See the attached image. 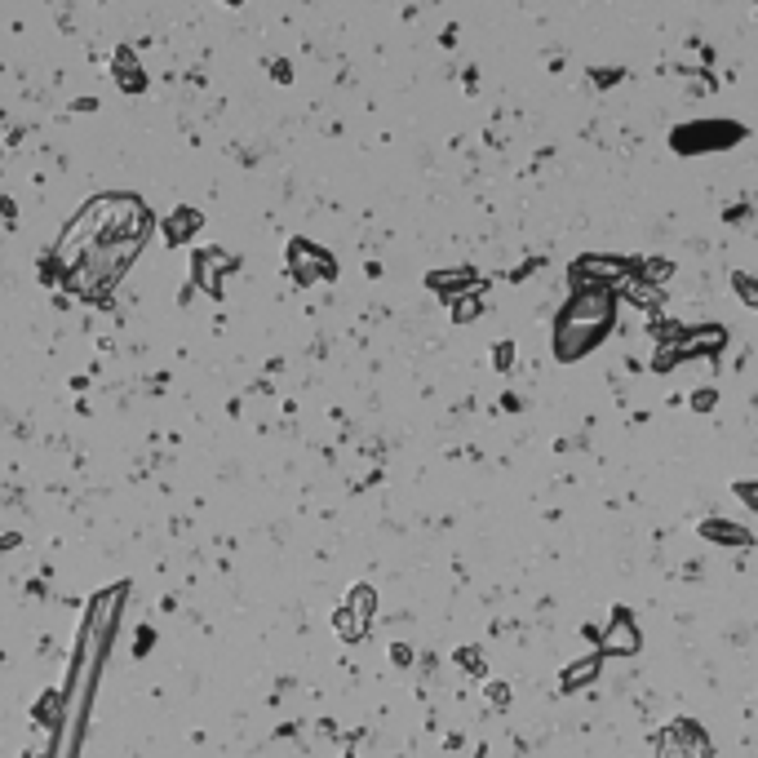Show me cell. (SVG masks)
Returning a JSON list of instances; mask_svg holds the SVG:
<instances>
[{
  "mask_svg": "<svg viewBox=\"0 0 758 758\" xmlns=\"http://www.w3.org/2000/svg\"><path fill=\"white\" fill-rule=\"evenodd\" d=\"M125 603V586L98 594L94 608H89V621L80 630V648L71 657V679H67V701H63V719H58V736H54V758H76L80 732H85V714L89 701H94V683L102 670V657H107V639L116 630V612Z\"/></svg>",
  "mask_w": 758,
  "mask_h": 758,
  "instance_id": "7a4b0ae2",
  "label": "cell"
},
{
  "mask_svg": "<svg viewBox=\"0 0 758 758\" xmlns=\"http://www.w3.org/2000/svg\"><path fill=\"white\" fill-rule=\"evenodd\" d=\"M493 368L497 373H510V368H515V342H497L493 346Z\"/></svg>",
  "mask_w": 758,
  "mask_h": 758,
  "instance_id": "7402d4cb",
  "label": "cell"
},
{
  "mask_svg": "<svg viewBox=\"0 0 758 758\" xmlns=\"http://www.w3.org/2000/svg\"><path fill=\"white\" fill-rule=\"evenodd\" d=\"M732 493H736V497H741V501H745V506H750V510H754V515H758V479H741V484H736V488H732Z\"/></svg>",
  "mask_w": 758,
  "mask_h": 758,
  "instance_id": "cb8c5ba5",
  "label": "cell"
},
{
  "mask_svg": "<svg viewBox=\"0 0 758 758\" xmlns=\"http://www.w3.org/2000/svg\"><path fill=\"white\" fill-rule=\"evenodd\" d=\"M196 231H200V213L196 209H178V213H169L165 218V240L169 244H187Z\"/></svg>",
  "mask_w": 758,
  "mask_h": 758,
  "instance_id": "2e32d148",
  "label": "cell"
},
{
  "mask_svg": "<svg viewBox=\"0 0 758 758\" xmlns=\"http://www.w3.org/2000/svg\"><path fill=\"white\" fill-rule=\"evenodd\" d=\"M373 608H377V594L368 590V586H355L351 590V608L342 612V634H346V639H364Z\"/></svg>",
  "mask_w": 758,
  "mask_h": 758,
  "instance_id": "4fadbf2b",
  "label": "cell"
},
{
  "mask_svg": "<svg viewBox=\"0 0 758 758\" xmlns=\"http://www.w3.org/2000/svg\"><path fill=\"white\" fill-rule=\"evenodd\" d=\"M648 333H652V342H657V346H674L688 329H683V324H674V320H652Z\"/></svg>",
  "mask_w": 758,
  "mask_h": 758,
  "instance_id": "44dd1931",
  "label": "cell"
},
{
  "mask_svg": "<svg viewBox=\"0 0 758 758\" xmlns=\"http://www.w3.org/2000/svg\"><path fill=\"white\" fill-rule=\"evenodd\" d=\"M617 297H626V302L643 306V311H661V302H665V293H661V289H652V284L634 280V275H630L626 284H617Z\"/></svg>",
  "mask_w": 758,
  "mask_h": 758,
  "instance_id": "9a60e30c",
  "label": "cell"
},
{
  "mask_svg": "<svg viewBox=\"0 0 758 758\" xmlns=\"http://www.w3.org/2000/svg\"><path fill=\"white\" fill-rule=\"evenodd\" d=\"M151 227H156V218L138 196H120V191L94 196L63 227L45 271L63 275L67 289L85 302H111L120 275L151 240Z\"/></svg>",
  "mask_w": 758,
  "mask_h": 758,
  "instance_id": "6da1fadb",
  "label": "cell"
},
{
  "mask_svg": "<svg viewBox=\"0 0 758 758\" xmlns=\"http://www.w3.org/2000/svg\"><path fill=\"white\" fill-rule=\"evenodd\" d=\"M457 661H462L470 674H484V657H479L475 648H462V652H457Z\"/></svg>",
  "mask_w": 758,
  "mask_h": 758,
  "instance_id": "4316f807",
  "label": "cell"
},
{
  "mask_svg": "<svg viewBox=\"0 0 758 758\" xmlns=\"http://www.w3.org/2000/svg\"><path fill=\"white\" fill-rule=\"evenodd\" d=\"M732 293L741 297V306L758 311V280H754L750 271H732Z\"/></svg>",
  "mask_w": 758,
  "mask_h": 758,
  "instance_id": "d6986e66",
  "label": "cell"
},
{
  "mask_svg": "<svg viewBox=\"0 0 758 758\" xmlns=\"http://www.w3.org/2000/svg\"><path fill=\"white\" fill-rule=\"evenodd\" d=\"M484 289H470L462 297H453V320L457 324H470V320H479V311H484V297H479Z\"/></svg>",
  "mask_w": 758,
  "mask_h": 758,
  "instance_id": "ac0fdd59",
  "label": "cell"
},
{
  "mask_svg": "<svg viewBox=\"0 0 758 758\" xmlns=\"http://www.w3.org/2000/svg\"><path fill=\"white\" fill-rule=\"evenodd\" d=\"M750 138V129L741 120H688V125L670 129V151L674 156H719V151H732Z\"/></svg>",
  "mask_w": 758,
  "mask_h": 758,
  "instance_id": "277c9868",
  "label": "cell"
},
{
  "mask_svg": "<svg viewBox=\"0 0 758 758\" xmlns=\"http://www.w3.org/2000/svg\"><path fill=\"white\" fill-rule=\"evenodd\" d=\"M599 674H603V657L599 652H586V657H577L572 665H563V674H559V692H586L599 683Z\"/></svg>",
  "mask_w": 758,
  "mask_h": 758,
  "instance_id": "7c38bea8",
  "label": "cell"
},
{
  "mask_svg": "<svg viewBox=\"0 0 758 758\" xmlns=\"http://www.w3.org/2000/svg\"><path fill=\"white\" fill-rule=\"evenodd\" d=\"M284 266H289V271H293L302 284L333 280V275H337V262H333L324 249H315L311 240H293L289 253H284Z\"/></svg>",
  "mask_w": 758,
  "mask_h": 758,
  "instance_id": "ba28073f",
  "label": "cell"
},
{
  "mask_svg": "<svg viewBox=\"0 0 758 758\" xmlns=\"http://www.w3.org/2000/svg\"><path fill=\"white\" fill-rule=\"evenodd\" d=\"M670 275H674V262H670V258H639V271H634V280H643V284H652V289H661Z\"/></svg>",
  "mask_w": 758,
  "mask_h": 758,
  "instance_id": "e0dca14e",
  "label": "cell"
},
{
  "mask_svg": "<svg viewBox=\"0 0 758 758\" xmlns=\"http://www.w3.org/2000/svg\"><path fill=\"white\" fill-rule=\"evenodd\" d=\"M621 80H626V71H621V67L590 71V85H594V89H612V85H621Z\"/></svg>",
  "mask_w": 758,
  "mask_h": 758,
  "instance_id": "603a6c76",
  "label": "cell"
},
{
  "mask_svg": "<svg viewBox=\"0 0 758 758\" xmlns=\"http://www.w3.org/2000/svg\"><path fill=\"white\" fill-rule=\"evenodd\" d=\"M227 5H240V0H227Z\"/></svg>",
  "mask_w": 758,
  "mask_h": 758,
  "instance_id": "83f0119b",
  "label": "cell"
},
{
  "mask_svg": "<svg viewBox=\"0 0 758 758\" xmlns=\"http://www.w3.org/2000/svg\"><path fill=\"white\" fill-rule=\"evenodd\" d=\"M714 404H719V391H714V386H701V391H692V408H696V413H710Z\"/></svg>",
  "mask_w": 758,
  "mask_h": 758,
  "instance_id": "d4e9b609",
  "label": "cell"
},
{
  "mask_svg": "<svg viewBox=\"0 0 758 758\" xmlns=\"http://www.w3.org/2000/svg\"><path fill=\"white\" fill-rule=\"evenodd\" d=\"M696 537L710 541V546H727V550H750L754 546V532L741 528L736 519H723V515H710L696 524Z\"/></svg>",
  "mask_w": 758,
  "mask_h": 758,
  "instance_id": "30bf717a",
  "label": "cell"
},
{
  "mask_svg": "<svg viewBox=\"0 0 758 758\" xmlns=\"http://www.w3.org/2000/svg\"><path fill=\"white\" fill-rule=\"evenodd\" d=\"M754 14H758V5H754Z\"/></svg>",
  "mask_w": 758,
  "mask_h": 758,
  "instance_id": "f1b7e54d",
  "label": "cell"
},
{
  "mask_svg": "<svg viewBox=\"0 0 758 758\" xmlns=\"http://www.w3.org/2000/svg\"><path fill=\"white\" fill-rule=\"evenodd\" d=\"M426 289L453 302V297H462L470 289H484V280H479L475 266H448V271H430L426 275Z\"/></svg>",
  "mask_w": 758,
  "mask_h": 758,
  "instance_id": "8fae6325",
  "label": "cell"
},
{
  "mask_svg": "<svg viewBox=\"0 0 758 758\" xmlns=\"http://www.w3.org/2000/svg\"><path fill=\"white\" fill-rule=\"evenodd\" d=\"M727 346V329L723 324H696L679 337L683 360H719V351Z\"/></svg>",
  "mask_w": 758,
  "mask_h": 758,
  "instance_id": "9c48e42d",
  "label": "cell"
},
{
  "mask_svg": "<svg viewBox=\"0 0 758 758\" xmlns=\"http://www.w3.org/2000/svg\"><path fill=\"white\" fill-rule=\"evenodd\" d=\"M639 271V258H617V253H581L568 262L572 289H617Z\"/></svg>",
  "mask_w": 758,
  "mask_h": 758,
  "instance_id": "5b68a950",
  "label": "cell"
},
{
  "mask_svg": "<svg viewBox=\"0 0 758 758\" xmlns=\"http://www.w3.org/2000/svg\"><path fill=\"white\" fill-rule=\"evenodd\" d=\"M612 329H617V289H572L550 329V351L559 364H577L599 351Z\"/></svg>",
  "mask_w": 758,
  "mask_h": 758,
  "instance_id": "3957f363",
  "label": "cell"
},
{
  "mask_svg": "<svg viewBox=\"0 0 758 758\" xmlns=\"http://www.w3.org/2000/svg\"><path fill=\"white\" fill-rule=\"evenodd\" d=\"M657 758H714L710 732L696 719H674L657 732Z\"/></svg>",
  "mask_w": 758,
  "mask_h": 758,
  "instance_id": "8992f818",
  "label": "cell"
},
{
  "mask_svg": "<svg viewBox=\"0 0 758 758\" xmlns=\"http://www.w3.org/2000/svg\"><path fill=\"white\" fill-rule=\"evenodd\" d=\"M488 701H493L497 710H510V688L506 683H488Z\"/></svg>",
  "mask_w": 758,
  "mask_h": 758,
  "instance_id": "484cf974",
  "label": "cell"
},
{
  "mask_svg": "<svg viewBox=\"0 0 758 758\" xmlns=\"http://www.w3.org/2000/svg\"><path fill=\"white\" fill-rule=\"evenodd\" d=\"M111 76H116V85L125 89V94H142V89H147V71H142L133 49H116V58H111Z\"/></svg>",
  "mask_w": 758,
  "mask_h": 758,
  "instance_id": "5bb4252c",
  "label": "cell"
},
{
  "mask_svg": "<svg viewBox=\"0 0 758 758\" xmlns=\"http://www.w3.org/2000/svg\"><path fill=\"white\" fill-rule=\"evenodd\" d=\"M594 652H599L603 661L608 657H639L643 652V630H639V621H634L630 608H612V617H608V626H603L599 648Z\"/></svg>",
  "mask_w": 758,
  "mask_h": 758,
  "instance_id": "52a82bcc",
  "label": "cell"
},
{
  "mask_svg": "<svg viewBox=\"0 0 758 758\" xmlns=\"http://www.w3.org/2000/svg\"><path fill=\"white\" fill-rule=\"evenodd\" d=\"M679 364H683L679 342H674V346H657V351H652V373H674Z\"/></svg>",
  "mask_w": 758,
  "mask_h": 758,
  "instance_id": "ffe728a7",
  "label": "cell"
}]
</instances>
